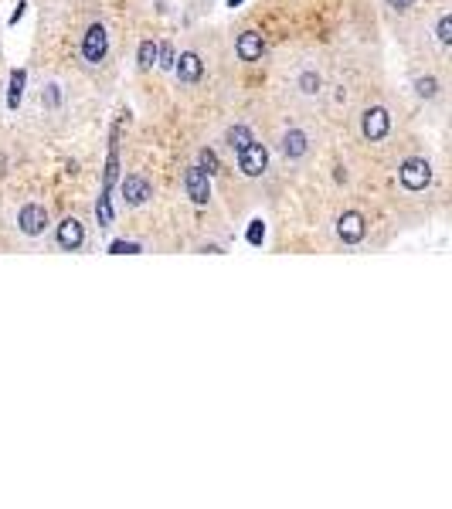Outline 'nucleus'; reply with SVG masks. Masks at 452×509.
Instances as JSON below:
<instances>
[{
    "instance_id": "f257e3e1",
    "label": "nucleus",
    "mask_w": 452,
    "mask_h": 509,
    "mask_svg": "<svg viewBox=\"0 0 452 509\" xmlns=\"http://www.w3.org/2000/svg\"><path fill=\"white\" fill-rule=\"evenodd\" d=\"M398 180H402V187L411 191V194L425 191V187L432 184V166H429V160H422V157L405 160V163L398 166Z\"/></svg>"
},
{
    "instance_id": "f03ea898",
    "label": "nucleus",
    "mask_w": 452,
    "mask_h": 509,
    "mask_svg": "<svg viewBox=\"0 0 452 509\" xmlns=\"http://www.w3.org/2000/svg\"><path fill=\"white\" fill-rule=\"evenodd\" d=\"M235 157H238V170H242L245 177H262L265 166H269V150H265L262 143H255V140H248Z\"/></svg>"
},
{
    "instance_id": "7ed1b4c3",
    "label": "nucleus",
    "mask_w": 452,
    "mask_h": 509,
    "mask_svg": "<svg viewBox=\"0 0 452 509\" xmlns=\"http://www.w3.org/2000/svg\"><path fill=\"white\" fill-rule=\"evenodd\" d=\"M48 207L44 204H24L21 211H17V231L28 238H38L44 235V228H48Z\"/></svg>"
},
{
    "instance_id": "20e7f679",
    "label": "nucleus",
    "mask_w": 452,
    "mask_h": 509,
    "mask_svg": "<svg viewBox=\"0 0 452 509\" xmlns=\"http://www.w3.org/2000/svg\"><path fill=\"white\" fill-rule=\"evenodd\" d=\"M361 133L368 136L370 143H381V140L391 133V113H388L384 106L364 109V116H361Z\"/></svg>"
},
{
    "instance_id": "39448f33",
    "label": "nucleus",
    "mask_w": 452,
    "mask_h": 509,
    "mask_svg": "<svg viewBox=\"0 0 452 509\" xmlns=\"http://www.w3.org/2000/svg\"><path fill=\"white\" fill-rule=\"evenodd\" d=\"M364 235H368V221H364L361 211H343V214L337 218V238H340L343 244H361Z\"/></svg>"
},
{
    "instance_id": "423d86ee",
    "label": "nucleus",
    "mask_w": 452,
    "mask_h": 509,
    "mask_svg": "<svg viewBox=\"0 0 452 509\" xmlns=\"http://www.w3.org/2000/svg\"><path fill=\"white\" fill-rule=\"evenodd\" d=\"M106 51H109V35H106V28H102V24H92L82 38V58L88 65H99V61L106 58Z\"/></svg>"
},
{
    "instance_id": "0eeeda50",
    "label": "nucleus",
    "mask_w": 452,
    "mask_h": 509,
    "mask_svg": "<svg viewBox=\"0 0 452 509\" xmlns=\"http://www.w3.org/2000/svg\"><path fill=\"white\" fill-rule=\"evenodd\" d=\"M184 191H187V197H191L198 207H205L207 200H211V180H207L205 166H187V173H184Z\"/></svg>"
},
{
    "instance_id": "6e6552de",
    "label": "nucleus",
    "mask_w": 452,
    "mask_h": 509,
    "mask_svg": "<svg viewBox=\"0 0 452 509\" xmlns=\"http://www.w3.org/2000/svg\"><path fill=\"white\" fill-rule=\"evenodd\" d=\"M173 75L184 81V85H198L205 75V61L198 51H184L180 58H173Z\"/></svg>"
},
{
    "instance_id": "1a4fd4ad",
    "label": "nucleus",
    "mask_w": 452,
    "mask_h": 509,
    "mask_svg": "<svg viewBox=\"0 0 452 509\" xmlns=\"http://www.w3.org/2000/svg\"><path fill=\"white\" fill-rule=\"evenodd\" d=\"M55 238H58V248H62V251H79V248L85 244L82 221H79V218H65V221L58 224Z\"/></svg>"
},
{
    "instance_id": "9d476101",
    "label": "nucleus",
    "mask_w": 452,
    "mask_h": 509,
    "mask_svg": "<svg viewBox=\"0 0 452 509\" xmlns=\"http://www.w3.org/2000/svg\"><path fill=\"white\" fill-rule=\"evenodd\" d=\"M123 200L129 204V207H140V204H147V197L153 194V187H150V180L147 177H140V173H129L123 180Z\"/></svg>"
},
{
    "instance_id": "9b49d317",
    "label": "nucleus",
    "mask_w": 452,
    "mask_h": 509,
    "mask_svg": "<svg viewBox=\"0 0 452 509\" xmlns=\"http://www.w3.org/2000/svg\"><path fill=\"white\" fill-rule=\"evenodd\" d=\"M279 150H283L286 160H303L310 153V136L303 129H286L283 140H279Z\"/></svg>"
},
{
    "instance_id": "f8f14e48",
    "label": "nucleus",
    "mask_w": 452,
    "mask_h": 509,
    "mask_svg": "<svg viewBox=\"0 0 452 509\" xmlns=\"http://www.w3.org/2000/svg\"><path fill=\"white\" fill-rule=\"evenodd\" d=\"M235 51H238L242 61H262V55H265V38H262L258 31H245V35H238V41H235Z\"/></svg>"
},
{
    "instance_id": "ddd939ff",
    "label": "nucleus",
    "mask_w": 452,
    "mask_h": 509,
    "mask_svg": "<svg viewBox=\"0 0 452 509\" xmlns=\"http://www.w3.org/2000/svg\"><path fill=\"white\" fill-rule=\"evenodd\" d=\"M296 88H299L303 95H317V92L323 88V79H320V72H303V75L296 79Z\"/></svg>"
},
{
    "instance_id": "4468645a",
    "label": "nucleus",
    "mask_w": 452,
    "mask_h": 509,
    "mask_svg": "<svg viewBox=\"0 0 452 509\" xmlns=\"http://www.w3.org/2000/svg\"><path fill=\"white\" fill-rule=\"evenodd\" d=\"M24 79H28V75H24L21 68L10 75V95H7V106H10V109H17V102H21V95H24Z\"/></svg>"
},
{
    "instance_id": "2eb2a0df",
    "label": "nucleus",
    "mask_w": 452,
    "mask_h": 509,
    "mask_svg": "<svg viewBox=\"0 0 452 509\" xmlns=\"http://www.w3.org/2000/svg\"><path fill=\"white\" fill-rule=\"evenodd\" d=\"M225 140H228V146H232V150L238 153V150L245 146L248 140H252V133H248V126H232V129L225 133Z\"/></svg>"
},
{
    "instance_id": "dca6fc26",
    "label": "nucleus",
    "mask_w": 452,
    "mask_h": 509,
    "mask_svg": "<svg viewBox=\"0 0 452 509\" xmlns=\"http://www.w3.org/2000/svg\"><path fill=\"white\" fill-rule=\"evenodd\" d=\"M136 61H140V68H153L157 65V44L153 41H143L140 51H136Z\"/></svg>"
},
{
    "instance_id": "f3484780",
    "label": "nucleus",
    "mask_w": 452,
    "mask_h": 509,
    "mask_svg": "<svg viewBox=\"0 0 452 509\" xmlns=\"http://www.w3.org/2000/svg\"><path fill=\"white\" fill-rule=\"evenodd\" d=\"M415 92H418L422 99H435V95H439V79H432V75H429V79H418L415 81Z\"/></svg>"
},
{
    "instance_id": "a211bd4d",
    "label": "nucleus",
    "mask_w": 452,
    "mask_h": 509,
    "mask_svg": "<svg viewBox=\"0 0 452 509\" xmlns=\"http://www.w3.org/2000/svg\"><path fill=\"white\" fill-rule=\"evenodd\" d=\"M435 35H439V44H452V17H449V14H442V17H439Z\"/></svg>"
},
{
    "instance_id": "6ab92c4d",
    "label": "nucleus",
    "mask_w": 452,
    "mask_h": 509,
    "mask_svg": "<svg viewBox=\"0 0 452 509\" xmlns=\"http://www.w3.org/2000/svg\"><path fill=\"white\" fill-rule=\"evenodd\" d=\"M157 65L160 68H173V48L170 44H157Z\"/></svg>"
},
{
    "instance_id": "aec40b11",
    "label": "nucleus",
    "mask_w": 452,
    "mask_h": 509,
    "mask_svg": "<svg viewBox=\"0 0 452 509\" xmlns=\"http://www.w3.org/2000/svg\"><path fill=\"white\" fill-rule=\"evenodd\" d=\"M109 251H113V255H136V251H140V244H136V241H113V244H109Z\"/></svg>"
},
{
    "instance_id": "412c9836",
    "label": "nucleus",
    "mask_w": 452,
    "mask_h": 509,
    "mask_svg": "<svg viewBox=\"0 0 452 509\" xmlns=\"http://www.w3.org/2000/svg\"><path fill=\"white\" fill-rule=\"evenodd\" d=\"M262 238H265V224H262V221H252V224H248V244H255V248H258V244H262Z\"/></svg>"
},
{
    "instance_id": "4be33fe9",
    "label": "nucleus",
    "mask_w": 452,
    "mask_h": 509,
    "mask_svg": "<svg viewBox=\"0 0 452 509\" xmlns=\"http://www.w3.org/2000/svg\"><path fill=\"white\" fill-rule=\"evenodd\" d=\"M41 102L48 106V109H58V102H62V92H58V85H48V88H44Z\"/></svg>"
},
{
    "instance_id": "5701e85b",
    "label": "nucleus",
    "mask_w": 452,
    "mask_h": 509,
    "mask_svg": "<svg viewBox=\"0 0 452 509\" xmlns=\"http://www.w3.org/2000/svg\"><path fill=\"white\" fill-rule=\"evenodd\" d=\"M201 166H205L207 177H211V173H218V157H214L211 150H205V153H201Z\"/></svg>"
},
{
    "instance_id": "b1692460",
    "label": "nucleus",
    "mask_w": 452,
    "mask_h": 509,
    "mask_svg": "<svg viewBox=\"0 0 452 509\" xmlns=\"http://www.w3.org/2000/svg\"><path fill=\"white\" fill-rule=\"evenodd\" d=\"M388 7H391V10H398V14H405V10L415 7V0H388Z\"/></svg>"
},
{
    "instance_id": "393cba45",
    "label": "nucleus",
    "mask_w": 452,
    "mask_h": 509,
    "mask_svg": "<svg viewBox=\"0 0 452 509\" xmlns=\"http://www.w3.org/2000/svg\"><path fill=\"white\" fill-rule=\"evenodd\" d=\"M238 3H242V0H228V7H238Z\"/></svg>"
}]
</instances>
